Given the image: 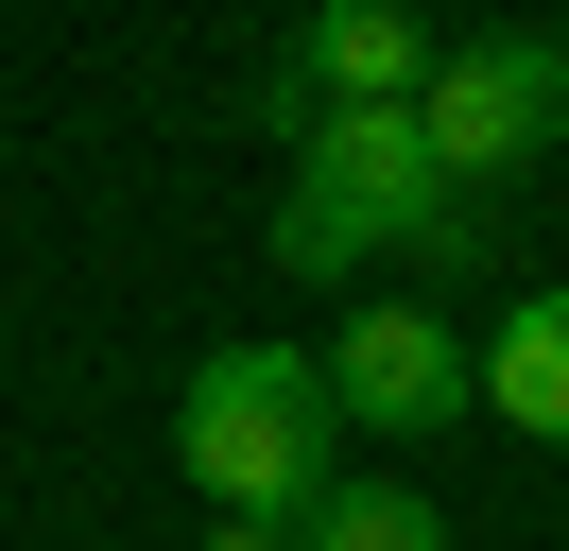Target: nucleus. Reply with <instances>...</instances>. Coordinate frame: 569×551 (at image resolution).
Segmentation results:
<instances>
[{
	"mask_svg": "<svg viewBox=\"0 0 569 551\" xmlns=\"http://www.w3.org/2000/svg\"><path fill=\"white\" fill-rule=\"evenodd\" d=\"M173 448H190V482H208L224 517L293 534V517L328 500V465H346L328 362H293V344H208V362H190V413H173Z\"/></svg>",
	"mask_w": 569,
	"mask_h": 551,
	"instance_id": "1",
	"label": "nucleus"
},
{
	"mask_svg": "<svg viewBox=\"0 0 569 551\" xmlns=\"http://www.w3.org/2000/svg\"><path fill=\"white\" fill-rule=\"evenodd\" d=\"M415 87H431V18H415V0H311V34H293V52L259 69L277 138H311V121H362V103H415Z\"/></svg>",
	"mask_w": 569,
	"mask_h": 551,
	"instance_id": "4",
	"label": "nucleus"
},
{
	"mask_svg": "<svg viewBox=\"0 0 569 551\" xmlns=\"http://www.w3.org/2000/svg\"><path fill=\"white\" fill-rule=\"evenodd\" d=\"M293 534H311V551H449V517H431V500H397V482H328Z\"/></svg>",
	"mask_w": 569,
	"mask_h": 551,
	"instance_id": "7",
	"label": "nucleus"
},
{
	"mask_svg": "<svg viewBox=\"0 0 569 551\" xmlns=\"http://www.w3.org/2000/svg\"><path fill=\"white\" fill-rule=\"evenodd\" d=\"M208 551H293V534H259V517H224V534H208Z\"/></svg>",
	"mask_w": 569,
	"mask_h": 551,
	"instance_id": "8",
	"label": "nucleus"
},
{
	"mask_svg": "<svg viewBox=\"0 0 569 551\" xmlns=\"http://www.w3.org/2000/svg\"><path fill=\"white\" fill-rule=\"evenodd\" d=\"M483 397V379H466V344L431 328V310H362L346 344H328V413H346V431H449V413Z\"/></svg>",
	"mask_w": 569,
	"mask_h": 551,
	"instance_id": "5",
	"label": "nucleus"
},
{
	"mask_svg": "<svg viewBox=\"0 0 569 551\" xmlns=\"http://www.w3.org/2000/svg\"><path fill=\"white\" fill-rule=\"evenodd\" d=\"M466 379H483V413H518V431L569 448V293H518V310H500V344H483Z\"/></svg>",
	"mask_w": 569,
	"mask_h": 551,
	"instance_id": "6",
	"label": "nucleus"
},
{
	"mask_svg": "<svg viewBox=\"0 0 569 551\" xmlns=\"http://www.w3.org/2000/svg\"><path fill=\"white\" fill-rule=\"evenodd\" d=\"M415 138H431V172H449V190L518 172L535 138H569V52H552V34H466V52H431Z\"/></svg>",
	"mask_w": 569,
	"mask_h": 551,
	"instance_id": "3",
	"label": "nucleus"
},
{
	"mask_svg": "<svg viewBox=\"0 0 569 551\" xmlns=\"http://www.w3.org/2000/svg\"><path fill=\"white\" fill-rule=\"evenodd\" d=\"M362 241H466V190L431 172L415 103H362V121H311V138H293L277 259H293V276H346Z\"/></svg>",
	"mask_w": 569,
	"mask_h": 551,
	"instance_id": "2",
	"label": "nucleus"
}]
</instances>
